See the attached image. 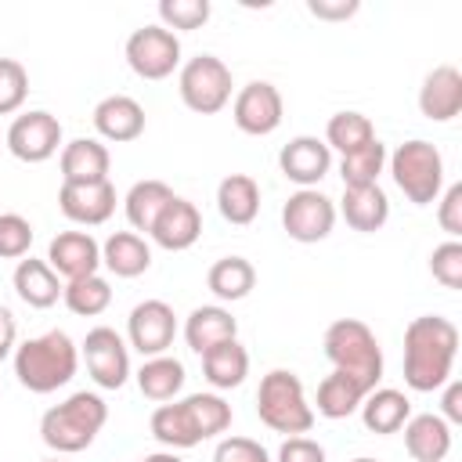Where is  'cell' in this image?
<instances>
[{
	"label": "cell",
	"mask_w": 462,
	"mask_h": 462,
	"mask_svg": "<svg viewBox=\"0 0 462 462\" xmlns=\"http://www.w3.org/2000/svg\"><path fill=\"white\" fill-rule=\"evenodd\" d=\"M458 328L440 314L411 318L404 328V383L415 393H433L451 379Z\"/></svg>",
	"instance_id": "6da1fadb"
},
{
	"label": "cell",
	"mask_w": 462,
	"mask_h": 462,
	"mask_svg": "<svg viewBox=\"0 0 462 462\" xmlns=\"http://www.w3.org/2000/svg\"><path fill=\"white\" fill-rule=\"evenodd\" d=\"M11 361H14L18 383L29 393H54V390L72 383V375L79 368V346L72 343L69 332L51 328L43 336H32V339L18 343Z\"/></svg>",
	"instance_id": "7a4b0ae2"
},
{
	"label": "cell",
	"mask_w": 462,
	"mask_h": 462,
	"mask_svg": "<svg viewBox=\"0 0 462 462\" xmlns=\"http://www.w3.org/2000/svg\"><path fill=\"white\" fill-rule=\"evenodd\" d=\"M108 422V404L94 390H76L61 404L47 408L40 419V437L58 455H76L94 444L101 426Z\"/></svg>",
	"instance_id": "3957f363"
},
{
	"label": "cell",
	"mask_w": 462,
	"mask_h": 462,
	"mask_svg": "<svg viewBox=\"0 0 462 462\" xmlns=\"http://www.w3.org/2000/svg\"><path fill=\"white\" fill-rule=\"evenodd\" d=\"M325 357L332 361L336 372L357 379L365 390H375L383 379V346L375 332L361 318H336L325 328Z\"/></svg>",
	"instance_id": "277c9868"
},
{
	"label": "cell",
	"mask_w": 462,
	"mask_h": 462,
	"mask_svg": "<svg viewBox=\"0 0 462 462\" xmlns=\"http://www.w3.org/2000/svg\"><path fill=\"white\" fill-rule=\"evenodd\" d=\"M256 415L267 430L285 433V437H303L314 426V408L307 404L303 383L289 368H271L260 379L256 390Z\"/></svg>",
	"instance_id": "5b68a950"
},
{
	"label": "cell",
	"mask_w": 462,
	"mask_h": 462,
	"mask_svg": "<svg viewBox=\"0 0 462 462\" xmlns=\"http://www.w3.org/2000/svg\"><path fill=\"white\" fill-rule=\"evenodd\" d=\"M386 166L393 184L404 191L408 202L415 206H430L440 199L444 191V155L437 152V144L411 137L404 144H397L393 152H386Z\"/></svg>",
	"instance_id": "8992f818"
},
{
	"label": "cell",
	"mask_w": 462,
	"mask_h": 462,
	"mask_svg": "<svg viewBox=\"0 0 462 462\" xmlns=\"http://www.w3.org/2000/svg\"><path fill=\"white\" fill-rule=\"evenodd\" d=\"M231 69L217 54H195L180 65L177 90L180 101L199 116H217L231 101Z\"/></svg>",
	"instance_id": "52a82bcc"
},
{
	"label": "cell",
	"mask_w": 462,
	"mask_h": 462,
	"mask_svg": "<svg viewBox=\"0 0 462 462\" xmlns=\"http://www.w3.org/2000/svg\"><path fill=\"white\" fill-rule=\"evenodd\" d=\"M126 65L141 79H166L180 69V40L166 25H141L126 36Z\"/></svg>",
	"instance_id": "ba28073f"
},
{
	"label": "cell",
	"mask_w": 462,
	"mask_h": 462,
	"mask_svg": "<svg viewBox=\"0 0 462 462\" xmlns=\"http://www.w3.org/2000/svg\"><path fill=\"white\" fill-rule=\"evenodd\" d=\"M282 227L292 242H321L336 227V202L318 188H300L282 206Z\"/></svg>",
	"instance_id": "9c48e42d"
},
{
	"label": "cell",
	"mask_w": 462,
	"mask_h": 462,
	"mask_svg": "<svg viewBox=\"0 0 462 462\" xmlns=\"http://www.w3.org/2000/svg\"><path fill=\"white\" fill-rule=\"evenodd\" d=\"M79 354L87 361L90 379L101 390H119L130 379V346L116 328H108V325L90 328L79 343Z\"/></svg>",
	"instance_id": "30bf717a"
},
{
	"label": "cell",
	"mask_w": 462,
	"mask_h": 462,
	"mask_svg": "<svg viewBox=\"0 0 462 462\" xmlns=\"http://www.w3.org/2000/svg\"><path fill=\"white\" fill-rule=\"evenodd\" d=\"M4 141L18 162H47L61 148V123L47 108H32L11 119Z\"/></svg>",
	"instance_id": "8fae6325"
},
{
	"label": "cell",
	"mask_w": 462,
	"mask_h": 462,
	"mask_svg": "<svg viewBox=\"0 0 462 462\" xmlns=\"http://www.w3.org/2000/svg\"><path fill=\"white\" fill-rule=\"evenodd\" d=\"M177 336V314L166 300H141L126 318V346H134L141 357H159L173 346Z\"/></svg>",
	"instance_id": "7c38bea8"
},
{
	"label": "cell",
	"mask_w": 462,
	"mask_h": 462,
	"mask_svg": "<svg viewBox=\"0 0 462 462\" xmlns=\"http://www.w3.org/2000/svg\"><path fill=\"white\" fill-rule=\"evenodd\" d=\"M282 112H285L282 94H278V87L267 83V79L245 83V87L235 94V101H231V119H235V126H238L242 134H249V137H267V134H274V130L282 126Z\"/></svg>",
	"instance_id": "4fadbf2b"
},
{
	"label": "cell",
	"mask_w": 462,
	"mask_h": 462,
	"mask_svg": "<svg viewBox=\"0 0 462 462\" xmlns=\"http://www.w3.org/2000/svg\"><path fill=\"white\" fill-rule=\"evenodd\" d=\"M47 263L65 282L97 274V267H101V242L90 231H61L47 245Z\"/></svg>",
	"instance_id": "5bb4252c"
},
{
	"label": "cell",
	"mask_w": 462,
	"mask_h": 462,
	"mask_svg": "<svg viewBox=\"0 0 462 462\" xmlns=\"http://www.w3.org/2000/svg\"><path fill=\"white\" fill-rule=\"evenodd\" d=\"M278 170L285 180L300 184V188H314L328 170H332V148L321 137L300 134L289 144H282L278 152Z\"/></svg>",
	"instance_id": "9a60e30c"
},
{
	"label": "cell",
	"mask_w": 462,
	"mask_h": 462,
	"mask_svg": "<svg viewBox=\"0 0 462 462\" xmlns=\"http://www.w3.org/2000/svg\"><path fill=\"white\" fill-rule=\"evenodd\" d=\"M58 209L83 227H97L116 213V188L112 180L101 184H61L58 188Z\"/></svg>",
	"instance_id": "2e32d148"
},
{
	"label": "cell",
	"mask_w": 462,
	"mask_h": 462,
	"mask_svg": "<svg viewBox=\"0 0 462 462\" xmlns=\"http://www.w3.org/2000/svg\"><path fill=\"white\" fill-rule=\"evenodd\" d=\"M148 235L155 238L159 249L184 253V249H191V245L199 242V235H202V213H199V206H195L191 199L173 195V199L166 202V209L159 213V220L152 224Z\"/></svg>",
	"instance_id": "e0dca14e"
},
{
	"label": "cell",
	"mask_w": 462,
	"mask_h": 462,
	"mask_svg": "<svg viewBox=\"0 0 462 462\" xmlns=\"http://www.w3.org/2000/svg\"><path fill=\"white\" fill-rule=\"evenodd\" d=\"M419 112L430 123H451L462 112V72L455 65H437L419 87Z\"/></svg>",
	"instance_id": "ac0fdd59"
},
{
	"label": "cell",
	"mask_w": 462,
	"mask_h": 462,
	"mask_svg": "<svg viewBox=\"0 0 462 462\" xmlns=\"http://www.w3.org/2000/svg\"><path fill=\"white\" fill-rule=\"evenodd\" d=\"M94 130L101 141L126 144L144 134V108L130 94H108L94 105Z\"/></svg>",
	"instance_id": "d6986e66"
},
{
	"label": "cell",
	"mask_w": 462,
	"mask_h": 462,
	"mask_svg": "<svg viewBox=\"0 0 462 462\" xmlns=\"http://www.w3.org/2000/svg\"><path fill=\"white\" fill-rule=\"evenodd\" d=\"M61 184H101L108 180L112 155L97 137H76L61 144Z\"/></svg>",
	"instance_id": "ffe728a7"
},
{
	"label": "cell",
	"mask_w": 462,
	"mask_h": 462,
	"mask_svg": "<svg viewBox=\"0 0 462 462\" xmlns=\"http://www.w3.org/2000/svg\"><path fill=\"white\" fill-rule=\"evenodd\" d=\"M238 339V321L231 318L227 307L220 303H202L184 318V343L202 357L206 350H213L217 343Z\"/></svg>",
	"instance_id": "44dd1931"
},
{
	"label": "cell",
	"mask_w": 462,
	"mask_h": 462,
	"mask_svg": "<svg viewBox=\"0 0 462 462\" xmlns=\"http://www.w3.org/2000/svg\"><path fill=\"white\" fill-rule=\"evenodd\" d=\"M404 451L415 462H444L451 451V422H444L437 411L411 415L404 426Z\"/></svg>",
	"instance_id": "7402d4cb"
},
{
	"label": "cell",
	"mask_w": 462,
	"mask_h": 462,
	"mask_svg": "<svg viewBox=\"0 0 462 462\" xmlns=\"http://www.w3.org/2000/svg\"><path fill=\"white\" fill-rule=\"evenodd\" d=\"M357 411H361V422L368 433L386 437V433H397L411 419V401H408V393H401L393 386H375L365 393Z\"/></svg>",
	"instance_id": "603a6c76"
},
{
	"label": "cell",
	"mask_w": 462,
	"mask_h": 462,
	"mask_svg": "<svg viewBox=\"0 0 462 462\" xmlns=\"http://www.w3.org/2000/svg\"><path fill=\"white\" fill-rule=\"evenodd\" d=\"M14 292H18V300L25 303V307H32V310H47V307H54L58 300H61V278L51 271V263L47 260H18V267H14Z\"/></svg>",
	"instance_id": "cb8c5ba5"
},
{
	"label": "cell",
	"mask_w": 462,
	"mask_h": 462,
	"mask_svg": "<svg viewBox=\"0 0 462 462\" xmlns=\"http://www.w3.org/2000/svg\"><path fill=\"white\" fill-rule=\"evenodd\" d=\"M339 213L354 231H379L390 220V199L379 184H365V188H343L339 199Z\"/></svg>",
	"instance_id": "d4e9b609"
},
{
	"label": "cell",
	"mask_w": 462,
	"mask_h": 462,
	"mask_svg": "<svg viewBox=\"0 0 462 462\" xmlns=\"http://www.w3.org/2000/svg\"><path fill=\"white\" fill-rule=\"evenodd\" d=\"M101 263L116 278H137L152 267V245L137 231H112L101 242Z\"/></svg>",
	"instance_id": "484cf974"
},
{
	"label": "cell",
	"mask_w": 462,
	"mask_h": 462,
	"mask_svg": "<svg viewBox=\"0 0 462 462\" xmlns=\"http://www.w3.org/2000/svg\"><path fill=\"white\" fill-rule=\"evenodd\" d=\"M217 209L235 227L253 224L256 213H260V184L249 173H227L217 184Z\"/></svg>",
	"instance_id": "4316f807"
},
{
	"label": "cell",
	"mask_w": 462,
	"mask_h": 462,
	"mask_svg": "<svg viewBox=\"0 0 462 462\" xmlns=\"http://www.w3.org/2000/svg\"><path fill=\"white\" fill-rule=\"evenodd\" d=\"M202 375L213 390H235L249 375V350L238 339L217 343L213 350L202 354Z\"/></svg>",
	"instance_id": "83f0119b"
},
{
	"label": "cell",
	"mask_w": 462,
	"mask_h": 462,
	"mask_svg": "<svg viewBox=\"0 0 462 462\" xmlns=\"http://www.w3.org/2000/svg\"><path fill=\"white\" fill-rule=\"evenodd\" d=\"M137 375V390L148 397V401H173L180 390H184V365L170 354H159V357H144V365L134 372Z\"/></svg>",
	"instance_id": "f1b7e54d"
},
{
	"label": "cell",
	"mask_w": 462,
	"mask_h": 462,
	"mask_svg": "<svg viewBox=\"0 0 462 462\" xmlns=\"http://www.w3.org/2000/svg\"><path fill=\"white\" fill-rule=\"evenodd\" d=\"M206 285L209 292L220 300V303H235V300H245L256 285V267L245 260V256H224L209 267L206 274Z\"/></svg>",
	"instance_id": "f546056e"
},
{
	"label": "cell",
	"mask_w": 462,
	"mask_h": 462,
	"mask_svg": "<svg viewBox=\"0 0 462 462\" xmlns=\"http://www.w3.org/2000/svg\"><path fill=\"white\" fill-rule=\"evenodd\" d=\"M173 199V188L162 180H137L126 199H123V213L130 220L134 231H152V224L159 220V213L166 209V202Z\"/></svg>",
	"instance_id": "4dcf8cb0"
},
{
	"label": "cell",
	"mask_w": 462,
	"mask_h": 462,
	"mask_svg": "<svg viewBox=\"0 0 462 462\" xmlns=\"http://www.w3.org/2000/svg\"><path fill=\"white\" fill-rule=\"evenodd\" d=\"M365 386L357 383V379H350V375H343V372H328L321 383H318V415H325V419H346V415H354L357 408H361V401H365Z\"/></svg>",
	"instance_id": "1f68e13d"
},
{
	"label": "cell",
	"mask_w": 462,
	"mask_h": 462,
	"mask_svg": "<svg viewBox=\"0 0 462 462\" xmlns=\"http://www.w3.org/2000/svg\"><path fill=\"white\" fill-rule=\"evenodd\" d=\"M152 437L159 444H166L170 451H180V448H195L202 444L191 415H188V404L184 401H173V404H159L152 411Z\"/></svg>",
	"instance_id": "d6a6232c"
},
{
	"label": "cell",
	"mask_w": 462,
	"mask_h": 462,
	"mask_svg": "<svg viewBox=\"0 0 462 462\" xmlns=\"http://www.w3.org/2000/svg\"><path fill=\"white\" fill-rule=\"evenodd\" d=\"M386 170V144L375 137L354 152H346L339 159V177L343 188H365V184H379V173Z\"/></svg>",
	"instance_id": "836d02e7"
},
{
	"label": "cell",
	"mask_w": 462,
	"mask_h": 462,
	"mask_svg": "<svg viewBox=\"0 0 462 462\" xmlns=\"http://www.w3.org/2000/svg\"><path fill=\"white\" fill-rule=\"evenodd\" d=\"M61 303H65L72 314H79V318H97V314H105L108 303H112V285H108L101 274L72 278V282H65V289H61Z\"/></svg>",
	"instance_id": "e575fe53"
},
{
	"label": "cell",
	"mask_w": 462,
	"mask_h": 462,
	"mask_svg": "<svg viewBox=\"0 0 462 462\" xmlns=\"http://www.w3.org/2000/svg\"><path fill=\"white\" fill-rule=\"evenodd\" d=\"M368 141H375V126H372V119L365 112L343 108L325 123V144L336 148L339 155H346V152H354V148H361Z\"/></svg>",
	"instance_id": "d590c367"
},
{
	"label": "cell",
	"mask_w": 462,
	"mask_h": 462,
	"mask_svg": "<svg viewBox=\"0 0 462 462\" xmlns=\"http://www.w3.org/2000/svg\"><path fill=\"white\" fill-rule=\"evenodd\" d=\"M184 404H188V415H191L202 440L220 437L231 426V404L220 393H188Z\"/></svg>",
	"instance_id": "8d00e7d4"
},
{
	"label": "cell",
	"mask_w": 462,
	"mask_h": 462,
	"mask_svg": "<svg viewBox=\"0 0 462 462\" xmlns=\"http://www.w3.org/2000/svg\"><path fill=\"white\" fill-rule=\"evenodd\" d=\"M213 14V4L209 0H159V25H166L170 32L173 29H202Z\"/></svg>",
	"instance_id": "74e56055"
},
{
	"label": "cell",
	"mask_w": 462,
	"mask_h": 462,
	"mask_svg": "<svg viewBox=\"0 0 462 462\" xmlns=\"http://www.w3.org/2000/svg\"><path fill=\"white\" fill-rule=\"evenodd\" d=\"M29 97V72L18 58H0V116H11Z\"/></svg>",
	"instance_id": "f35d334b"
},
{
	"label": "cell",
	"mask_w": 462,
	"mask_h": 462,
	"mask_svg": "<svg viewBox=\"0 0 462 462\" xmlns=\"http://www.w3.org/2000/svg\"><path fill=\"white\" fill-rule=\"evenodd\" d=\"M32 245V224L22 213H0V260H22Z\"/></svg>",
	"instance_id": "ab89813d"
},
{
	"label": "cell",
	"mask_w": 462,
	"mask_h": 462,
	"mask_svg": "<svg viewBox=\"0 0 462 462\" xmlns=\"http://www.w3.org/2000/svg\"><path fill=\"white\" fill-rule=\"evenodd\" d=\"M430 274L444 289H462V242L448 238L430 253Z\"/></svg>",
	"instance_id": "60d3db41"
},
{
	"label": "cell",
	"mask_w": 462,
	"mask_h": 462,
	"mask_svg": "<svg viewBox=\"0 0 462 462\" xmlns=\"http://www.w3.org/2000/svg\"><path fill=\"white\" fill-rule=\"evenodd\" d=\"M213 462H271V455L253 437H224L213 451Z\"/></svg>",
	"instance_id": "b9f144b4"
},
{
	"label": "cell",
	"mask_w": 462,
	"mask_h": 462,
	"mask_svg": "<svg viewBox=\"0 0 462 462\" xmlns=\"http://www.w3.org/2000/svg\"><path fill=\"white\" fill-rule=\"evenodd\" d=\"M437 224H440L451 238L462 235V184H451V188L440 195V202H437Z\"/></svg>",
	"instance_id": "7bdbcfd3"
},
{
	"label": "cell",
	"mask_w": 462,
	"mask_h": 462,
	"mask_svg": "<svg viewBox=\"0 0 462 462\" xmlns=\"http://www.w3.org/2000/svg\"><path fill=\"white\" fill-rule=\"evenodd\" d=\"M274 462H328V455H325V448H321L318 440H310V437H285Z\"/></svg>",
	"instance_id": "ee69618b"
},
{
	"label": "cell",
	"mask_w": 462,
	"mask_h": 462,
	"mask_svg": "<svg viewBox=\"0 0 462 462\" xmlns=\"http://www.w3.org/2000/svg\"><path fill=\"white\" fill-rule=\"evenodd\" d=\"M307 11L321 22H346L361 11L357 0H307Z\"/></svg>",
	"instance_id": "f6af8a7d"
},
{
	"label": "cell",
	"mask_w": 462,
	"mask_h": 462,
	"mask_svg": "<svg viewBox=\"0 0 462 462\" xmlns=\"http://www.w3.org/2000/svg\"><path fill=\"white\" fill-rule=\"evenodd\" d=\"M440 419H444V422H462V383H458V379H448V383H444Z\"/></svg>",
	"instance_id": "bcb514c9"
},
{
	"label": "cell",
	"mask_w": 462,
	"mask_h": 462,
	"mask_svg": "<svg viewBox=\"0 0 462 462\" xmlns=\"http://www.w3.org/2000/svg\"><path fill=\"white\" fill-rule=\"evenodd\" d=\"M14 346H18V325H14V314L0 303V361L11 357Z\"/></svg>",
	"instance_id": "7dc6e473"
},
{
	"label": "cell",
	"mask_w": 462,
	"mask_h": 462,
	"mask_svg": "<svg viewBox=\"0 0 462 462\" xmlns=\"http://www.w3.org/2000/svg\"><path fill=\"white\" fill-rule=\"evenodd\" d=\"M141 462H180L173 451H155V455H144Z\"/></svg>",
	"instance_id": "c3c4849f"
},
{
	"label": "cell",
	"mask_w": 462,
	"mask_h": 462,
	"mask_svg": "<svg viewBox=\"0 0 462 462\" xmlns=\"http://www.w3.org/2000/svg\"><path fill=\"white\" fill-rule=\"evenodd\" d=\"M350 462H375V458H368V455H361V458H350Z\"/></svg>",
	"instance_id": "681fc988"
},
{
	"label": "cell",
	"mask_w": 462,
	"mask_h": 462,
	"mask_svg": "<svg viewBox=\"0 0 462 462\" xmlns=\"http://www.w3.org/2000/svg\"><path fill=\"white\" fill-rule=\"evenodd\" d=\"M43 462H61V458H43Z\"/></svg>",
	"instance_id": "f907efd6"
}]
</instances>
